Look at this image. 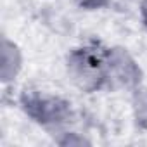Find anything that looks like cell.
Here are the masks:
<instances>
[{
  "label": "cell",
  "instance_id": "ba28073f",
  "mask_svg": "<svg viewBox=\"0 0 147 147\" xmlns=\"http://www.w3.org/2000/svg\"><path fill=\"white\" fill-rule=\"evenodd\" d=\"M140 18H142V23L147 28V0H142L140 2Z\"/></svg>",
  "mask_w": 147,
  "mask_h": 147
},
{
  "label": "cell",
  "instance_id": "8992f818",
  "mask_svg": "<svg viewBox=\"0 0 147 147\" xmlns=\"http://www.w3.org/2000/svg\"><path fill=\"white\" fill-rule=\"evenodd\" d=\"M57 142L62 144V145H88L90 144L88 138L82 137L80 133L73 131V130H67V131L61 133V138H57Z\"/></svg>",
  "mask_w": 147,
  "mask_h": 147
},
{
  "label": "cell",
  "instance_id": "3957f363",
  "mask_svg": "<svg viewBox=\"0 0 147 147\" xmlns=\"http://www.w3.org/2000/svg\"><path fill=\"white\" fill-rule=\"evenodd\" d=\"M24 106L30 116H33L35 121L45 130L59 135L71 130V123L75 116H73V109L67 100L52 95H35L30 97Z\"/></svg>",
  "mask_w": 147,
  "mask_h": 147
},
{
  "label": "cell",
  "instance_id": "277c9868",
  "mask_svg": "<svg viewBox=\"0 0 147 147\" xmlns=\"http://www.w3.org/2000/svg\"><path fill=\"white\" fill-rule=\"evenodd\" d=\"M23 50L7 36H2L0 43V82L2 85L14 83L23 71Z\"/></svg>",
  "mask_w": 147,
  "mask_h": 147
},
{
  "label": "cell",
  "instance_id": "5b68a950",
  "mask_svg": "<svg viewBox=\"0 0 147 147\" xmlns=\"http://www.w3.org/2000/svg\"><path fill=\"white\" fill-rule=\"evenodd\" d=\"M131 111L140 126H147V87L138 85L131 90Z\"/></svg>",
  "mask_w": 147,
  "mask_h": 147
},
{
  "label": "cell",
  "instance_id": "52a82bcc",
  "mask_svg": "<svg viewBox=\"0 0 147 147\" xmlns=\"http://www.w3.org/2000/svg\"><path fill=\"white\" fill-rule=\"evenodd\" d=\"M76 5H80V7H83V9H99V7H102L107 0H73Z\"/></svg>",
  "mask_w": 147,
  "mask_h": 147
},
{
  "label": "cell",
  "instance_id": "6da1fadb",
  "mask_svg": "<svg viewBox=\"0 0 147 147\" xmlns=\"http://www.w3.org/2000/svg\"><path fill=\"white\" fill-rule=\"evenodd\" d=\"M66 71L71 83L83 92H95L106 87L102 50L75 49L66 59Z\"/></svg>",
  "mask_w": 147,
  "mask_h": 147
},
{
  "label": "cell",
  "instance_id": "7a4b0ae2",
  "mask_svg": "<svg viewBox=\"0 0 147 147\" xmlns=\"http://www.w3.org/2000/svg\"><path fill=\"white\" fill-rule=\"evenodd\" d=\"M106 87L133 90L142 85V67L135 57L123 47H109L102 50Z\"/></svg>",
  "mask_w": 147,
  "mask_h": 147
}]
</instances>
